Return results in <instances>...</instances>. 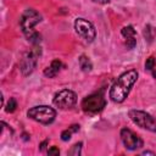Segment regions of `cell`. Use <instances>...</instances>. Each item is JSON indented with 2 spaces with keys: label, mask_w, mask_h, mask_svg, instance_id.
<instances>
[{
  "label": "cell",
  "mask_w": 156,
  "mask_h": 156,
  "mask_svg": "<svg viewBox=\"0 0 156 156\" xmlns=\"http://www.w3.org/2000/svg\"><path fill=\"white\" fill-rule=\"evenodd\" d=\"M121 34L124 38V44L128 49H134L136 45V32L132 26H126L122 28Z\"/></svg>",
  "instance_id": "10"
},
{
  "label": "cell",
  "mask_w": 156,
  "mask_h": 156,
  "mask_svg": "<svg viewBox=\"0 0 156 156\" xmlns=\"http://www.w3.org/2000/svg\"><path fill=\"white\" fill-rule=\"evenodd\" d=\"M154 35H155V29H154L150 24H147V26L145 27V29H144V37H145V39H146L147 41H152Z\"/></svg>",
  "instance_id": "14"
},
{
  "label": "cell",
  "mask_w": 156,
  "mask_h": 156,
  "mask_svg": "<svg viewBox=\"0 0 156 156\" xmlns=\"http://www.w3.org/2000/svg\"><path fill=\"white\" fill-rule=\"evenodd\" d=\"M121 139L123 145L128 149V150H136L140 149L144 144L143 139L135 134L133 130H130L129 128H122L121 129Z\"/></svg>",
  "instance_id": "9"
},
{
  "label": "cell",
  "mask_w": 156,
  "mask_h": 156,
  "mask_svg": "<svg viewBox=\"0 0 156 156\" xmlns=\"http://www.w3.org/2000/svg\"><path fill=\"white\" fill-rule=\"evenodd\" d=\"M106 106V100L102 95V93H94L88 95L82 101V108L83 111L88 113H96L100 112Z\"/></svg>",
  "instance_id": "6"
},
{
  "label": "cell",
  "mask_w": 156,
  "mask_h": 156,
  "mask_svg": "<svg viewBox=\"0 0 156 156\" xmlns=\"http://www.w3.org/2000/svg\"><path fill=\"white\" fill-rule=\"evenodd\" d=\"M94 2H98V4H107V2H110L111 0H93Z\"/></svg>",
  "instance_id": "19"
},
{
  "label": "cell",
  "mask_w": 156,
  "mask_h": 156,
  "mask_svg": "<svg viewBox=\"0 0 156 156\" xmlns=\"http://www.w3.org/2000/svg\"><path fill=\"white\" fill-rule=\"evenodd\" d=\"M138 79V72L135 69H128L118 76L110 88V99L113 102H123L134 83Z\"/></svg>",
  "instance_id": "1"
},
{
  "label": "cell",
  "mask_w": 156,
  "mask_h": 156,
  "mask_svg": "<svg viewBox=\"0 0 156 156\" xmlns=\"http://www.w3.org/2000/svg\"><path fill=\"white\" fill-rule=\"evenodd\" d=\"M52 102L60 110L72 108L77 102V94L69 89H62L57 91L52 99Z\"/></svg>",
  "instance_id": "5"
},
{
  "label": "cell",
  "mask_w": 156,
  "mask_h": 156,
  "mask_svg": "<svg viewBox=\"0 0 156 156\" xmlns=\"http://www.w3.org/2000/svg\"><path fill=\"white\" fill-rule=\"evenodd\" d=\"M74 29H76L77 34L88 43H91L96 37V32H95V28H94L93 23L89 22L85 18H80V17L76 18Z\"/></svg>",
  "instance_id": "8"
},
{
  "label": "cell",
  "mask_w": 156,
  "mask_h": 156,
  "mask_svg": "<svg viewBox=\"0 0 156 156\" xmlns=\"http://www.w3.org/2000/svg\"><path fill=\"white\" fill-rule=\"evenodd\" d=\"M78 62H79V67L82 68L83 72H90L91 68H93V63L91 61L89 60L88 56L85 55H80L79 58H78Z\"/></svg>",
  "instance_id": "12"
},
{
  "label": "cell",
  "mask_w": 156,
  "mask_h": 156,
  "mask_svg": "<svg viewBox=\"0 0 156 156\" xmlns=\"http://www.w3.org/2000/svg\"><path fill=\"white\" fill-rule=\"evenodd\" d=\"M39 56H40V48L38 46L30 49L22 56L21 62H20V68L24 76H29L34 71V68L37 67Z\"/></svg>",
  "instance_id": "7"
},
{
  "label": "cell",
  "mask_w": 156,
  "mask_h": 156,
  "mask_svg": "<svg viewBox=\"0 0 156 156\" xmlns=\"http://www.w3.org/2000/svg\"><path fill=\"white\" fill-rule=\"evenodd\" d=\"M48 154H49L50 156H52V155H58V154H60V150H58L56 146H51V147L49 149Z\"/></svg>",
  "instance_id": "18"
},
{
  "label": "cell",
  "mask_w": 156,
  "mask_h": 156,
  "mask_svg": "<svg viewBox=\"0 0 156 156\" xmlns=\"http://www.w3.org/2000/svg\"><path fill=\"white\" fill-rule=\"evenodd\" d=\"M16 107H17V101H16V99L15 98H10V100H9V102H7V105H6V112H13L15 110H16Z\"/></svg>",
  "instance_id": "16"
},
{
  "label": "cell",
  "mask_w": 156,
  "mask_h": 156,
  "mask_svg": "<svg viewBox=\"0 0 156 156\" xmlns=\"http://www.w3.org/2000/svg\"><path fill=\"white\" fill-rule=\"evenodd\" d=\"M77 130H79V126H78V124H73V126H71L68 129H66V130H63V132L61 133V139H62L63 141L69 140L72 133H74V132H77Z\"/></svg>",
  "instance_id": "13"
},
{
  "label": "cell",
  "mask_w": 156,
  "mask_h": 156,
  "mask_svg": "<svg viewBox=\"0 0 156 156\" xmlns=\"http://www.w3.org/2000/svg\"><path fill=\"white\" fill-rule=\"evenodd\" d=\"M155 67H156V60H155V57L154 56H150L149 58H146V61H145V68L147 71H154Z\"/></svg>",
  "instance_id": "15"
},
{
  "label": "cell",
  "mask_w": 156,
  "mask_h": 156,
  "mask_svg": "<svg viewBox=\"0 0 156 156\" xmlns=\"http://www.w3.org/2000/svg\"><path fill=\"white\" fill-rule=\"evenodd\" d=\"M128 115L129 118L140 128L156 133V118L152 117L150 113L141 110H130Z\"/></svg>",
  "instance_id": "4"
},
{
  "label": "cell",
  "mask_w": 156,
  "mask_h": 156,
  "mask_svg": "<svg viewBox=\"0 0 156 156\" xmlns=\"http://www.w3.org/2000/svg\"><path fill=\"white\" fill-rule=\"evenodd\" d=\"M152 76H154V77L156 78V71H154V72H152Z\"/></svg>",
  "instance_id": "21"
},
{
  "label": "cell",
  "mask_w": 156,
  "mask_h": 156,
  "mask_svg": "<svg viewBox=\"0 0 156 156\" xmlns=\"http://www.w3.org/2000/svg\"><path fill=\"white\" fill-rule=\"evenodd\" d=\"M80 150H82V143H77L72 146V149L68 151L69 155H74V156H78L80 155Z\"/></svg>",
  "instance_id": "17"
},
{
  "label": "cell",
  "mask_w": 156,
  "mask_h": 156,
  "mask_svg": "<svg viewBox=\"0 0 156 156\" xmlns=\"http://www.w3.org/2000/svg\"><path fill=\"white\" fill-rule=\"evenodd\" d=\"M27 116L32 118L33 121L39 122L41 124H50L54 122L56 117V111L50 106L39 105V106H34L29 108L27 112Z\"/></svg>",
  "instance_id": "3"
},
{
  "label": "cell",
  "mask_w": 156,
  "mask_h": 156,
  "mask_svg": "<svg viewBox=\"0 0 156 156\" xmlns=\"http://www.w3.org/2000/svg\"><path fill=\"white\" fill-rule=\"evenodd\" d=\"M40 21H41V15L34 9H27L21 15V18H20V26L22 28L23 34L34 45L39 44L41 39V35L37 30H34V26L38 24Z\"/></svg>",
  "instance_id": "2"
},
{
  "label": "cell",
  "mask_w": 156,
  "mask_h": 156,
  "mask_svg": "<svg viewBox=\"0 0 156 156\" xmlns=\"http://www.w3.org/2000/svg\"><path fill=\"white\" fill-rule=\"evenodd\" d=\"M62 63L60 60H54L45 69H44V76H46L48 78H54L61 69Z\"/></svg>",
  "instance_id": "11"
},
{
  "label": "cell",
  "mask_w": 156,
  "mask_h": 156,
  "mask_svg": "<svg viewBox=\"0 0 156 156\" xmlns=\"http://www.w3.org/2000/svg\"><path fill=\"white\" fill-rule=\"evenodd\" d=\"M143 155H155V152H152V151H144Z\"/></svg>",
  "instance_id": "20"
}]
</instances>
